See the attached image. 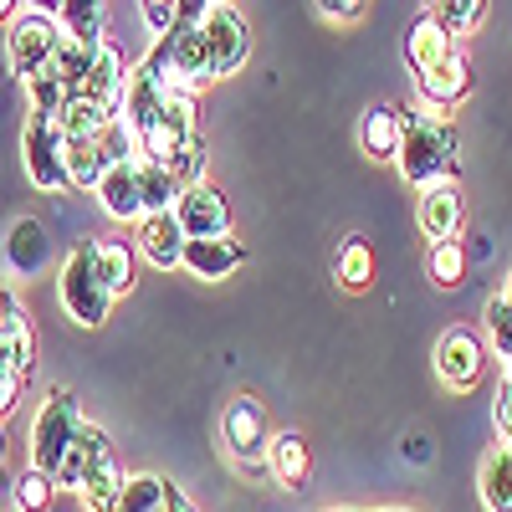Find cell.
<instances>
[{
  "instance_id": "6da1fadb",
  "label": "cell",
  "mask_w": 512,
  "mask_h": 512,
  "mask_svg": "<svg viewBox=\"0 0 512 512\" xmlns=\"http://www.w3.org/2000/svg\"><path fill=\"white\" fill-rule=\"evenodd\" d=\"M123 482H128V472H123V461H118L108 431L93 425V420H82V431H77V441L67 451V466L57 472V487L77 492L88 512H108L118 502Z\"/></svg>"
},
{
  "instance_id": "7a4b0ae2",
  "label": "cell",
  "mask_w": 512,
  "mask_h": 512,
  "mask_svg": "<svg viewBox=\"0 0 512 512\" xmlns=\"http://www.w3.org/2000/svg\"><path fill=\"white\" fill-rule=\"evenodd\" d=\"M456 159H461V128L441 113H405V139H400V175L415 190H431L441 180L456 175Z\"/></svg>"
},
{
  "instance_id": "3957f363",
  "label": "cell",
  "mask_w": 512,
  "mask_h": 512,
  "mask_svg": "<svg viewBox=\"0 0 512 512\" xmlns=\"http://www.w3.org/2000/svg\"><path fill=\"white\" fill-rule=\"evenodd\" d=\"M57 297L77 328H103L113 313V292L98 272V241H77L57 272Z\"/></svg>"
},
{
  "instance_id": "277c9868",
  "label": "cell",
  "mask_w": 512,
  "mask_h": 512,
  "mask_svg": "<svg viewBox=\"0 0 512 512\" xmlns=\"http://www.w3.org/2000/svg\"><path fill=\"white\" fill-rule=\"evenodd\" d=\"M82 431V410H77V395L72 390H52L41 400L36 420H31V466L36 472H47L57 482V472L67 466V451Z\"/></svg>"
},
{
  "instance_id": "5b68a950",
  "label": "cell",
  "mask_w": 512,
  "mask_h": 512,
  "mask_svg": "<svg viewBox=\"0 0 512 512\" xmlns=\"http://www.w3.org/2000/svg\"><path fill=\"white\" fill-rule=\"evenodd\" d=\"M200 41H205V67H210V82L216 77H231L246 57H251V26L241 16V6L231 0H216L200 21Z\"/></svg>"
},
{
  "instance_id": "8992f818",
  "label": "cell",
  "mask_w": 512,
  "mask_h": 512,
  "mask_svg": "<svg viewBox=\"0 0 512 512\" xmlns=\"http://www.w3.org/2000/svg\"><path fill=\"white\" fill-rule=\"evenodd\" d=\"M21 154H26V175H31L36 190H52V195L72 190L67 185V139H62L57 118L31 113L26 128H21Z\"/></svg>"
},
{
  "instance_id": "52a82bcc",
  "label": "cell",
  "mask_w": 512,
  "mask_h": 512,
  "mask_svg": "<svg viewBox=\"0 0 512 512\" xmlns=\"http://www.w3.org/2000/svg\"><path fill=\"white\" fill-rule=\"evenodd\" d=\"M57 47H62V26H57V16H47V11H21V16L11 21L6 57H11V72H16L21 82L36 77V72H47L52 57H57Z\"/></svg>"
},
{
  "instance_id": "ba28073f",
  "label": "cell",
  "mask_w": 512,
  "mask_h": 512,
  "mask_svg": "<svg viewBox=\"0 0 512 512\" xmlns=\"http://www.w3.org/2000/svg\"><path fill=\"white\" fill-rule=\"evenodd\" d=\"M436 374L446 390L466 395V390H477L482 374H487V344H482V333L472 328H446L441 333V344H436Z\"/></svg>"
},
{
  "instance_id": "9c48e42d",
  "label": "cell",
  "mask_w": 512,
  "mask_h": 512,
  "mask_svg": "<svg viewBox=\"0 0 512 512\" xmlns=\"http://www.w3.org/2000/svg\"><path fill=\"white\" fill-rule=\"evenodd\" d=\"M221 436L231 446V456L241 466H262L267 472V441H272V425H267V410L256 395H236L221 415Z\"/></svg>"
},
{
  "instance_id": "30bf717a",
  "label": "cell",
  "mask_w": 512,
  "mask_h": 512,
  "mask_svg": "<svg viewBox=\"0 0 512 512\" xmlns=\"http://www.w3.org/2000/svg\"><path fill=\"white\" fill-rule=\"evenodd\" d=\"M175 221H180L185 241H216V236H231V200H226L221 185L195 180V185H185V195L175 200Z\"/></svg>"
},
{
  "instance_id": "8fae6325",
  "label": "cell",
  "mask_w": 512,
  "mask_h": 512,
  "mask_svg": "<svg viewBox=\"0 0 512 512\" xmlns=\"http://www.w3.org/2000/svg\"><path fill=\"white\" fill-rule=\"evenodd\" d=\"M98 205L108 221H123V226H139L144 221V195H139V159H118L103 169L98 180Z\"/></svg>"
},
{
  "instance_id": "7c38bea8",
  "label": "cell",
  "mask_w": 512,
  "mask_h": 512,
  "mask_svg": "<svg viewBox=\"0 0 512 512\" xmlns=\"http://www.w3.org/2000/svg\"><path fill=\"white\" fill-rule=\"evenodd\" d=\"M134 241H139V256L154 272H175L185 262V231L175 221V210H154V216H144Z\"/></svg>"
},
{
  "instance_id": "4fadbf2b",
  "label": "cell",
  "mask_w": 512,
  "mask_h": 512,
  "mask_svg": "<svg viewBox=\"0 0 512 512\" xmlns=\"http://www.w3.org/2000/svg\"><path fill=\"white\" fill-rule=\"evenodd\" d=\"M47 262H52L47 226H41L36 216L11 221V231H6V267H11V277H41V272H47Z\"/></svg>"
},
{
  "instance_id": "5bb4252c",
  "label": "cell",
  "mask_w": 512,
  "mask_h": 512,
  "mask_svg": "<svg viewBox=\"0 0 512 512\" xmlns=\"http://www.w3.org/2000/svg\"><path fill=\"white\" fill-rule=\"evenodd\" d=\"M415 82H420L425 108H456V103L472 98V62H466V52L456 47L446 62H436L431 72H420Z\"/></svg>"
},
{
  "instance_id": "9a60e30c",
  "label": "cell",
  "mask_w": 512,
  "mask_h": 512,
  "mask_svg": "<svg viewBox=\"0 0 512 512\" xmlns=\"http://www.w3.org/2000/svg\"><path fill=\"white\" fill-rule=\"evenodd\" d=\"M456 52V36L441 26V16L436 11H420L415 21H410V31H405V62H410V72L420 77V72H431L436 62H446Z\"/></svg>"
},
{
  "instance_id": "2e32d148",
  "label": "cell",
  "mask_w": 512,
  "mask_h": 512,
  "mask_svg": "<svg viewBox=\"0 0 512 512\" xmlns=\"http://www.w3.org/2000/svg\"><path fill=\"white\" fill-rule=\"evenodd\" d=\"M123 82H128V57L113 47V41H103V47L93 52V62H88V72H82V82L72 88V98H93V103L118 108Z\"/></svg>"
},
{
  "instance_id": "e0dca14e",
  "label": "cell",
  "mask_w": 512,
  "mask_h": 512,
  "mask_svg": "<svg viewBox=\"0 0 512 512\" xmlns=\"http://www.w3.org/2000/svg\"><path fill=\"white\" fill-rule=\"evenodd\" d=\"M420 231L431 236V241H446V236H456L461 231V221H466V200H461V185L456 180H441V185H431V190H420Z\"/></svg>"
},
{
  "instance_id": "ac0fdd59",
  "label": "cell",
  "mask_w": 512,
  "mask_h": 512,
  "mask_svg": "<svg viewBox=\"0 0 512 512\" xmlns=\"http://www.w3.org/2000/svg\"><path fill=\"white\" fill-rule=\"evenodd\" d=\"M405 139V108L400 103H374L359 123V144L369 159H395Z\"/></svg>"
},
{
  "instance_id": "d6986e66",
  "label": "cell",
  "mask_w": 512,
  "mask_h": 512,
  "mask_svg": "<svg viewBox=\"0 0 512 512\" xmlns=\"http://www.w3.org/2000/svg\"><path fill=\"white\" fill-rule=\"evenodd\" d=\"M241 262H246V246L231 241V236H216V241H185V262L180 267H190L200 282H221Z\"/></svg>"
},
{
  "instance_id": "ffe728a7",
  "label": "cell",
  "mask_w": 512,
  "mask_h": 512,
  "mask_svg": "<svg viewBox=\"0 0 512 512\" xmlns=\"http://www.w3.org/2000/svg\"><path fill=\"white\" fill-rule=\"evenodd\" d=\"M267 472L282 487H308V472H313L308 441L297 431H272V441H267Z\"/></svg>"
},
{
  "instance_id": "44dd1931",
  "label": "cell",
  "mask_w": 512,
  "mask_h": 512,
  "mask_svg": "<svg viewBox=\"0 0 512 512\" xmlns=\"http://www.w3.org/2000/svg\"><path fill=\"white\" fill-rule=\"evenodd\" d=\"M57 26H62L67 41H77V47L98 52V47H103L108 11H103V0H62V6H57Z\"/></svg>"
},
{
  "instance_id": "7402d4cb",
  "label": "cell",
  "mask_w": 512,
  "mask_h": 512,
  "mask_svg": "<svg viewBox=\"0 0 512 512\" xmlns=\"http://www.w3.org/2000/svg\"><path fill=\"white\" fill-rule=\"evenodd\" d=\"M477 492L487 512H512V451L497 441L477 466Z\"/></svg>"
},
{
  "instance_id": "603a6c76",
  "label": "cell",
  "mask_w": 512,
  "mask_h": 512,
  "mask_svg": "<svg viewBox=\"0 0 512 512\" xmlns=\"http://www.w3.org/2000/svg\"><path fill=\"white\" fill-rule=\"evenodd\" d=\"M0 344H6L21 359V369L31 374V364H36V333H31V318H26L16 292H0Z\"/></svg>"
},
{
  "instance_id": "cb8c5ba5",
  "label": "cell",
  "mask_w": 512,
  "mask_h": 512,
  "mask_svg": "<svg viewBox=\"0 0 512 512\" xmlns=\"http://www.w3.org/2000/svg\"><path fill=\"white\" fill-rule=\"evenodd\" d=\"M118 118V108L108 103H93V98H67V108L57 113V128H62V139H98L103 128Z\"/></svg>"
},
{
  "instance_id": "d4e9b609",
  "label": "cell",
  "mask_w": 512,
  "mask_h": 512,
  "mask_svg": "<svg viewBox=\"0 0 512 512\" xmlns=\"http://www.w3.org/2000/svg\"><path fill=\"white\" fill-rule=\"evenodd\" d=\"M139 195H144V216H154V210H175V200L185 195V185H180V175L169 164L139 159Z\"/></svg>"
},
{
  "instance_id": "484cf974",
  "label": "cell",
  "mask_w": 512,
  "mask_h": 512,
  "mask_svg": "<svg viewBox=\"0 0 512 512\" xmlns=\"http://www.w3.org/2000/svg\"><path fill=\"white\" fill-rule=\"evenodd\" d=\"M333 277H338V287L364 292V287L374 282V246H369L364 236L338 241V256H333Z\"/></svg>"
},
{
  "instance_id": "4316f807",
  "label": "cell",
  "mask_w": 512,
  "mask_h": 512,
  "mask_svg": "<svg viewBox=\"0 0 512 512\" xmlns=\"http://www.w3.org/2000/svg\"><path fill=\"white\" fill-rule=\"evenodd\" d=\"M98 272L113 292V303L118 297H128L139 287V267H134V246H123V241H98Z\"/></svg>"
},
{
  "instance_id": "83f0119b",
  "label": "cell",
  "mask_w": 512,
  "mask_h": 512,
  "mask_svg": "<svg viewBox=\"0 0 512 512\" xmlns=\"http://www.w3.org/2000/svg\"><path fill=\"white\" fill-rule=\"evenodd\" d=\"M164 507H169V482L154 472H134L108 512H164Z\"/></svg>"
},
{
  "instance_id": "f1b7e54d",
  "label": "cell",
  "mask_w": 512,
  "mask_h": 512,
  "mask_svg": "<svg viewBox=\"0 0 512 512\" xmlns=\"http://www.w3.org/2000/svg\"><path fill=\"white\" fill-rule=\"evenodd\" d=\"M108 169V154L98 149V139H72L67 144V185L72 190H98Z\"/></svg>"
},
{
  "instance_id": "f546056e",
  "label": "cell",
  "mask_w": 512,
  "mask_h": 512,
  "mask_svg": "<svg viewBox=\"0 0 512 512\" xmlns=\"http://www.w3.org/2000/svg\"><path fill=\"white\" fill-rule=\"evenodd\" d=\"M52 497H57V482L47 472H36V466H26V472L11 482V507L16 512H52Z\"/></svg>"
},
{
  "instance_id": "4dcf8cb0",
  "label": "cell",
  "mask_w": 512,
  "mask_h": 512,
  "mask_svg": "<svg viewBox=\"0 0 512 512\" xmlns=\"http://www.w3.org/2000/svg\"><path fill=\"white\" fill-rule=\"evenodd\" d=\"M482 328H487V344L502 354V364H507V384H512V303H507V297H487Z\"/></svg>"
},
{
  "instance_id": "1f68e13d",
  "label": "cell",
  "mask_w": 512,
  "mask_h": 512,
  "mask_svg": "<svg viewBox=\"0 0 512 512\" xmlns=\"http://www.w3.org/2000/svg\"><path fill=\"white\" fill-rule=\"evenodd\" d=\"M431 282L436 287H461L466 282V246H461V236L431 241Z\"/></svg>"
},
{
  "instance_id": "d6a6232c",
  "label": "cell",
  "mask_w": 512,
  "mask_h": 512,
  "mask_svg": "<svg viewBox=\"0 0 512 512\" xmlns=\"http://www.w3.org/2000/svg\"><path fill=\"white\" fill-rule=\"evenodd\" d=\"M26 98H31V113H47V118H57L62 108H67V98H72V88L47 67V72H36V77H26Z\"/></svg>"
},
{
  "instance_id": "836d02e7",
  "label": "cell",
  "mask_w": 512,
  "mask_h": 512,
  "mask_svg": "<svg viewBox=\"0 0 512 512\" xmlns=\"http://www.w3.org/2000/svg\"><path fill=\"white\" fill-rule=\"evenodd\" d=\"M487 6L492 0H431V11L441 16V26L456 36V31H477L487 21Z\"/></svg>"
},
{
  "instance_id": "e575fe53",
  "label": "cell",
  "mask_w": 512,
  "mask_h": 512,
  "mask_svg": "<svg viewBox=\"0 0 512 512\" xmlns=\"http://www.w3.org/2000/svg\"><path fill=\"white\" fill-rule=\"evenodd\" d=\"M26 369H21V359L0 344V420H6L11 410H16V400H21V390H26Z\"/></svg>"
},
{
  "instance_id": "d590c367",
  "label": "cell",
  "mask_w": 512,
  "mask_h": 512,
  "mask_svg": "<svg viewBox=\"0 0 512 512\" xmlns=\"http://www.w3.org/2000/svg\"><path fill=\"white\" fill-rule=\"evenodd\" d=\"M313 6H318V16H323V21L349 26V21H359V16L369 11V0H313Z\"/></svg>"
},
{
  "instance_id": "8d00e7d4",
  "label": "cell",
  "mask_w": 512,
  "mask_h": 512,
  "mask_svg": "<svg viewBox=\"0 0 512 512\" xmlns=\"http://www.w3.org/2000/svg\"><path fill=\"white\" fill-rule=\"evenodd\" d=\"M144 16L164 36V31H175V21H180V0H144Z\"/></svg>"
},
{
  "instance_id": "74e56055",
  "label": "cell",
  "mask_w": 512,
  "mask_h": 512,
  "mask_svg": "<svg viewBox=\"0 0 512 512\" xmlns=\"http://www.w3.org/2000/svg\"><path fill=\"white\" fill-rule=\"evenodd\" d=\"M492 420H497V436H502V446L512 451V384H502V390H497Z\"/></svg>"
},
{
  "instance_id": "f35d334b",
  "label": "cell",
  "mask_w": 512,
  "mask_h": 512,
  "mask_svg": "<svg viewBox=\"0 0 512 512\" xmlns=\"http://www.w3.org/2000/svg\"><path fill=\"white\" fill-rule=\"evenodd\" d=\"M164 512H195V507H190V497H185L175 482H169V507H164Z\"/></svg>"
},
{
  "instance_id": "ab89813d",
  "label": "cell",
  "mask_w": 512,
  "mask_h": 512,
  "mask_svg": "<svg viewBox=\"0 0 512 512\" xmlns=\"http://www.w3.org/2000/svg\"><path fill=\"white\" fill-rule=\"evenodd\" d=\"M16 6L21 0H0V21H16Z\"/></svg>"
},
{
  "instance_id": "60d3db41",
  "label": "cell",
  "mask_w": 512,
  "mask_h": 512,
  "mask_svg": "<svg viewBox=\"0 0 512 512\" xmlns=\"http://www.w3.org/2000/svg\"><path fill=\"white\" fill-rule=\"evenodd\" d=\"M502 297H507V303H512V272H507V287H502Z\"/></svg>"
},
{
  "instance_id": "b9f144b4",
  "label": "cell",
  "mask_w": 512,
  "mask_h": 512,
  "mask_svg": "<svg viewBox=\"0 0 512 512\" xmlns=\"http://www.w3.org/2000/svg\"><path fill=\"white\" fill-rule=\"evenodd\" d=\"M323 512H359V507H323Z\"/></svg>"
},
{
  "instance_id": "7bdbcfd3",
  "label": "cell",
  "mask_w": 512,
  "mask_h": 512,
  "mask_svg": "<svg viewBox=\"0 0 512 512\" xmlns=\"http://www.w3.org/2000/svg\"><path fill=\"white\" fill-rule=\"evenodd\" d=\"M0 461H6V431H0Z\"/></svg>"
},
{
  "instance_id": "ee69618b",
  "label": "cell",
  "mask_w": 512,
  "mask_h": 512,
  "mask_svg": "<svg viewBox=\"0 0 512 512\" xmlns=\"http://www.w3.org/2000/svg\"><path fill=\"white\" fill-rule=\"evenodd\" d=\"M374 512H410V507H374Z\"/></svg>"
}]
</instances>
